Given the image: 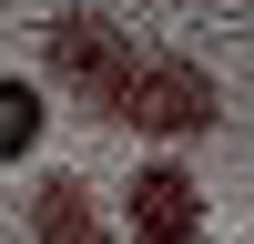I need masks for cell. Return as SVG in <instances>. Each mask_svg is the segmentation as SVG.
Wrapping results in <instances>:
<instances>
[{"mask_svg": "<svg viewBox=\"0 0 254 244\" xmlns=\"http://www.w3.org/2000/svg\"><path fill=\"white\" fill-rule=\"evenodd\" d=\"M122 234L132 244H203V183L183 173L173 153H153L122 183Z\"/></svg>", "mask_w": 254, "mask_h": 244, "instance_id": "cell-1", "label": "cell"}, {"mask_svg": "<svg viewBox=\"0 0 254 244\" xmlns=\"http://www.w3.org/2000/svg\"><path fill=\"white\" fill-rule=\"evenodd\" d=\"M41 142V81H0V163H20Z\"/></svg>", "mask_w": 254, "mask_h": 244, "instance_id": "cell-2", "label": "cell"}, {"mask_svg": "<svg viewBox=\"0 0 254 244\" xmlns=\"http://www.w3.org/2000/svg\"><path fill=\"white\" fill-rule=\"evenodd\" d=\"M31 224H41V244H102V224H92V214H81V203H71V193H61V183H51V193H41V203H31Z\"/></svg>", "mask_w": 254, "mask_h": 244, "instance_id": "cell-3", "label": "cell"}]
</instances>
